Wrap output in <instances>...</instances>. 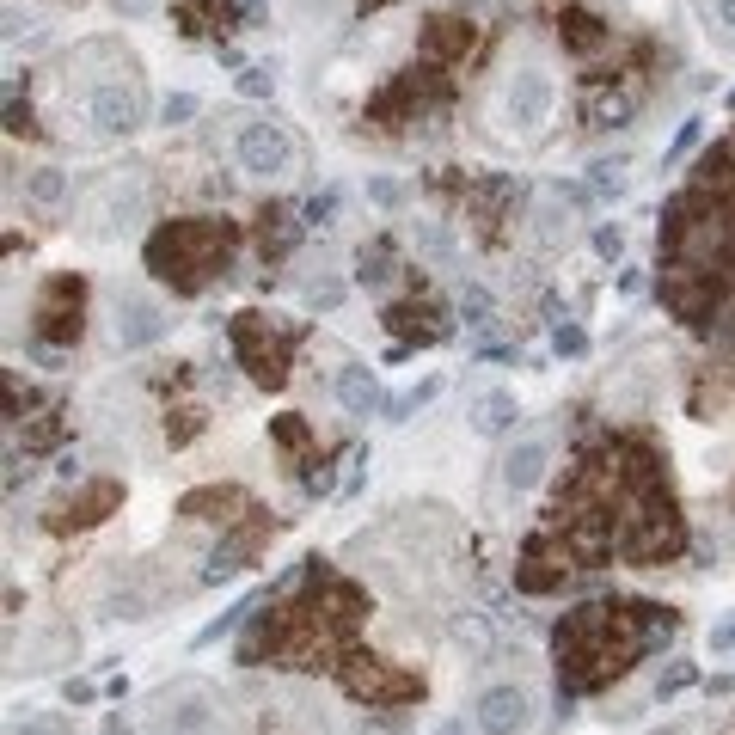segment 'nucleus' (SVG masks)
I'll use <instances>...</instances> for the list:
<instances>
[{
	"label": "nucleus",
	"mask_w": 735,
	"mask_h": 735,
	"mask_svg": "<svg viewBox=\"0 0 735 735\" xmlns=\"http://www.w3.org/2000/svg\"><path fill=\"white\" fill-rule=\"evenodd\" d=\"M307 215H313V221H331V215H337V190L313 196V203H307Z\"/></svg>",
	"instance_id": "412c9836"
},
{
	"label": "nucleus",
	"mask_w": 735,
	"mask_h": 735,
	"mask_svg": "<svg viewBox=\"0 0 735 735\" xmlns=\"http://www.w3.org/2000/svg\"><path fill=\"white\" fill-rule=\"evenodd\" d=\"M25 196H31V203H43V209L68 203V172H56V166H37V172L25 178Z\"/></svg>",
	"instance_id": "9d476101"
},
{
	"label": "nucleus",
	"mask_w": 735,
	"mask_h": 735,
	"mask_svg": "<svg viewBox=\"0 0 735 735\" xmlns=\"http://www.w3.org/2000/svg\"><path fill=\"white\" fill-rule=\"evenodd\" d=\"M337 405L350 411V417L380 411V380H374L368 362H343V368H337Z\"/></svg>",
	"instance_id": "6e6552de"
},
{
	"label": "nucleus",
	"mask_w": 735,
	"mask_h": 735,
	"mask_svg": "<svg viewBox=\"0 0 735 735\" xmlns=\"http://www.w3.org/2000/svg\"><path fill=\"white\" fill-rule=\"evenodd\" d=\"M233 160L245 178H282L294 166V135L270 117H252V123H239L233 135Z\"/></svg>",
	"instance_id": "7ed1b4c3"
},
{
	"label": "nucleus",
	"mask_w": 735,
	"mask_h": 735,
	"mask_svg": "<svg viewBox=\"0 0 735 735\" xmlns=\"http://www.w3.org/2000/svg\"><path fill=\"white\" fill-rule=\"evenodd\" d=\"M515 417H521V405H515L509 386H490V392H478V399H472V429L478 435H509Z\"/></svg>",
	"instance_id": "1a4fd4ad"
},
{
	"label": "nucleus",
	"mask_w": 735,
	"mask_h": 735,
	"mask_svg": "<svg viewBox=\"0 0 735 735\" xmlns=\"http://www.w3.org/2000/svg\"><path fill=\"white\" fill-rule=\"evenodd\" d=\"M552 105H558V80L539 68V62H521L503 86V123L515 135H533V129H546L552 123Z\"/></svg>",
	"instance_id": "f03ea898"
},
{
	"label": "nucleus",
	"mask_w": 735,
	"mask_h": 735,
	"mask_svg": "<svg viewBox=\"0 0 735 735\" xmlns=\"http://www.w3.org/2000/svg\"><path fill=\"white\" fill-rule=\"evenodd\" d=\"M552 350H558V356H588V331L558 325V331H552Z\"/></svg>",
	"instance_id": "dca6fc26"
},
{
	"label": "nucleus",
	"mask_w": 735,
	"mask_h": 735,
	"mask_svg": "<svg viewBox=\"0 0 735 735\" xmlns=\"http://www.w3.org/2000/svg\"><path fill=\"white\" fill-rule=\"evenodd\" d=\"M166 337V313L154 294H141V288H123L117 294V350L135 356V350H154V343Z\"/></svg>",
	"instance_id": "39448f33"
},
{
	"label": "nucleus",
	"mask_w": 735,
	"mask_h": 735,
	"mask_svg": "<svg viewBox=\"0 0 735 735\" xmlns=\"http://www.w3.org/2000/svg\"><path fill=\"white\" fill-rule=\"evenodd\" d=\"M270 86H276V74L258 62V68H239V92L245 98H270Z\"/></svg>",
	"instance_id": "2eb2a0df"
},
{
	"label": "nucleus",
	"mask_w": 735,
	"mask_h": 735,
	"mask_svg": "<svg viewBox=\"0 0 735 735\" xmlns=\"http://www.w3.org/2000/svg\"><path fill=\"white\" fill-rule=\"evenodd\" d=\"M686 680H693V668H674V674H668V680L656 686V699H674V693H680V686H686Z\"/></svg>",
	"instance_id": "5701e85b"
},
{
	"label": "nucleus",
	"mask_w": 735,
	"mask_h": 735,
	"mask_svg": "<svg viewBox=\"0 0 735 735\" xmlns=\"http://www.w3.org/2000/svg\"><path fill=\"white\" fill-rule=\"evenodd\" d=\"M552 454H558L552 435H521V441H509V454H503V490H509V497H527V490L546 484Z\"/></svg>",
	"instance_id": "423d86ee"
},
{
	"label": "nucleus",
	"mask_w": 735,
	"mask_h": 735,
	"mask_svg": "<svg viewBox=\"0 0 735 735\" xmlns=\"http://www.w3.org/2000/svg\"><path fill=\"white\" fill-rule=\"evenodd\" d=\"M595 252H601V258L613 264V258L625 252V227H613V221H607V227H595Z\"/></svg>",
	"instance_id": "a211bd4d"
},
{
	"label": "nucleus",
	"mask_w": 735,
	"mask_h": 735,
	"mask_svg": "<svg viewBox=\"0 0 735 735\" xmlns=\"http://www.w3.org/2000/svg\"><path fill=\"white\" fill-rule=\"evenodd\" d=\"M711 650H735V619H723V625L711 631Z\"/></svg>",
	"instance_id": "393cba45"
},
{
	"label": "nucleus",
	"mask_w": 735,
	"mask_h": 735,
	"mask_svg": "<svg viewBox=\"0 0 735 735\" xmlns=\"http://www.w3.org/2000/svg\"><path fill=\"white\" fill-rule=\"evenodd\" d=\"M435 735H466V723H441V729H435Z\"/></svg>",
	"instance_id": "bb28decb"
},
{
	"label": "nucleus",
	"mask_w": 735,
	"mask_h": 735,
	"mask_svg": "<svg viewBox=\"0 0 735 735\" xmlns=\"http://www.w3.org/2000/svg\"><path fill=\"white\" fill-rule=\"evenodd\" d=\"M723 686H735V674H723V680H717V693H723Z\"/></svg>",
	"instance_id": "cd10ccee"
},
{
	"label": "nucleus",
	"mask_w": 735,
	"mask_h": 735,
	"mask_svg": "<svg viewBox=\"0 0 735 735\" xmlns=\"http://www.w3.org/2000/svg\"><path fill=\"white\" fill-rule=\"evenodd\" d=\"M717 25H723V31L735 37V0H717Z\"/></svg>",
	"instance_id": "a878e982"
},
{
	"label": "nucleus",
	"mask_w": 735,
	"mask_h": 735,
	"mask_svg": "<svg viewBox=\"0 0 735 735\" xmlns=\"http://www.w3.org/2000/svg\"><path fill=\"white\" fill-rule=\"evenodd\" d=\"M368 196H374L380 209H399V203H405V184H399V178H368Z\"/></svg>",
	"instance_id": "f3484780"
},
{
	"label": "nucleus",
	"mask_w": 735,
	"mask_h": 735,
	"mask_svg": "<svg viewBox=\"0 0 735 735\" xmlns=\"http://www.w3.org/2000/svg\"><path fill=\"white\" fill-rule=\"evenodd\" d=\"M588 190H595V196H601V203H613V196H625V172L601 160L595 172H588Z\"/></svg>",
	"instance_id": "ddd939ff"
},
{
	"label": "nucleus",
	"mask_w": 735,
	"mask_h": 735,
	"mask_svg": "<svg viewBox=\"0 0 735 735\" xmlns=\"http://www.w3.org/2000/svg\"><path fill=\"white\" fill-rule=\"evenodd\" d=\"M13 735H68V723H62V717H25Z\"/></svg>",
	"instance_id": "6ab92c4d"
},
{
	"label": "nucleus",
	"mask_w": 735,
	"mask_h": 735,
	"mask_svg": "<svg viewBox=\"0 0 735 735\" xmlns=\"http://www.w3.org/2000/svg\"><path fill=\"white\" fill-rule=\"evenodd\" d=\"M411 245H417V258H429L435 270H460V239H454L448 221L417 215V221H411Z\"/></svg>",
	"instance_id": "0eeeda50"
},
{
	"label": "nucleus",
	"mask_w": 735,
	"mask_h": 735,
	"mask_svg": "<svg viewBox=\"0 0 735 735\" xmlns=\"http://www.w3.org/2000/svg\"><path fill=\"white\" fill-rule=\"evenodd\" d=\"M729 105H735V92H729Z\"/></svg>",
	"instance_id": "c85d7f7f"
},
{
	"label": "nucleus",
	"mask_w": 735,
	"mask_h": 735,
	"mask_svg": "<svg viewBox=\"0 0 735 735\" xmlns=\"http://www.w3.org/2000/svg\"><path fill=\"white\" fill-rule=\"evenodd\" d=\"M460 307L472 313V325H484V313H490V294H484V288H466V294H460Z\"/></svg>",
	"instance_id": "aec40b11"
},
{
	"label": "nucleus",
	"mask_w": 735,
	"mask_h": 735,
	"mask_svg": "<svg viewBox=\"0 0 735 735\" xmlns=\"http://www.w3.org/2000/svg\"><path fill=\"white\" fill-rule=\"evenodd\" d=\"M196 111H203V105H196V92H172L166 105H160V123H166V129H178V123H190Z\"/></svg>",
	"instance_id": "4468645a"
},
{
	"label": "nucleus",
	"mask_w": 735,
	"mask_h": 735,
	"mask_svg": "<svg viewBox=\"0 0 735 735\" xmlns=\"http://www.w3.org/2000/svg\"><path fill=\"white\" fill-rule=\"evenodd\" d=\"M693 141H699V123H680V135H674V147H668V160H680Z\"/></svg>",
	"instance_id": "4be33fe9"
},
{
	"label": "nucleus",
	"mask_w": 735,
	"mask_h": 735,
	"mask_svg": "<svg viewBox=\"0 0 735 735\" xmlns=\"http://www.w3.org/2000/svg\"><path fill=\"white\" fill-rule=\"evenodd\" d=\"M80 105H86V123L98 141H123L141 129V80L123 68V74H92L80 86Z\"/></svg>",
	"instance_id": "f257e3e1"
},
{
	"label": "nucleus",
	"mask_w": 735,
	"mask_h": 735,
	"mask_svg": "<svg viewBox=\"0 0 735 735\" xmlns=\"http://www.w3.org/2000/svg\"><path fill=\"white\" fill-rule=\"evenodd\" d=\"M472 723H478V735H527L533 729V693L515 680L484 686L472 699Z\"/></svg>",
	"instance_id": "20e7f679"
},
{
	"label": "nucleus",
	"mask_w": 735,
	"mask_h": 735,
	"mask_svg": "<svg viewBox=\"0 0 735 735\" xmlns=\"http://www.w3.org/2000/svg\"><path fill=\"white\" fill-rule=\"evenodd\" d=\"M429 399H435V380H423V386L399 392V399H386V417H392V423H405V417H411L417 405H429Z\"/></svg>",
	"instance_id": "f8f14e48"
},
{
	"label": "nucleus",
	"mask_w": 735,
	"mask_h": 735,
	"mask_svg": "<svg viewBox=\"0 0 735 735\" xmlns=\"http://www.w3.org/2000/svg\"><path fill=\"white\" fill-rule=\"evenodd\" d=\"M98 735H135V729H129V717H123V711H105V723H98Z\"/></svg>",
	"instance_id": "b1692460"
},
{
	"label": "nucleus",
	"mask_w": 735,
	"mask_h": 735,
	"mask_svg": "<svg viewBox=\"0 0 735 735\" xmlns=\"http://www.w3.org/2000/svg\"><path fill=\"white\" fill-rule=\"evenodd\" d=\"M245 613H252V595H239V601H233V607H227L221 619H209L203 631H196V637H190V644H196V650H209V644H215V637H227V631H233V625H239Z\"/></svg>",
	"instance_id": "9b49d317"
}]
</instances>
